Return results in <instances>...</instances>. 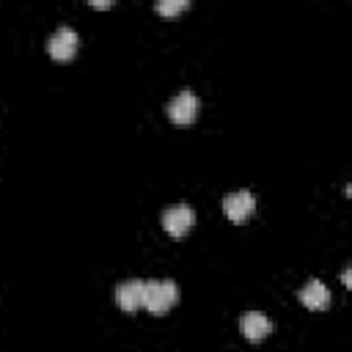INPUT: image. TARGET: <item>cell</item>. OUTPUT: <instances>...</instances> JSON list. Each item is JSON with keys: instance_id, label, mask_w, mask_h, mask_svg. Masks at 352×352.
Instances as JSON below:
<instances>
[{"instance_id": "obj_1", "label": "cell", "mask_w": 352, "mask_h": 352, "mask_svg": "<svg viewBox=\"0 0 352 352\" xmlns=\"http://www.w3.org/2000/svg\"><path fill=\"white\" fill-rule=\"evenodd\" d=\"M179 300V286L168 278L162 280H146V292H143V308H148L151 314H165L176 305Z\"/></svg>"}, {"instance_id": "obj_2", "label": "cell", "mask_w": 352, "mask_h": 352, "mask_svg": "<svg viewBox=\"0 0 352 352\" xmlns=\"http://www.w3.org/2000/svg\"><path fill=\"white\" fill-rule=\"evenodd\" d=\"M192 223H195V212L187 204H173L162 212V228L170 236H184L192 228Z\"/></svg>"}, {"instance_id": "obj_3", "label": "cell", "mask_w": 352, "mask_h": 352, "mask_svg": "<svg viewBox=\"0 0 352 352\" xmlns=\"http://www.w3.org/2000/svg\"><path fill=\"white\" fill-rule=\"evenodd\" d=\"M253 209H256V198L250 190H234L223 198V212L231 223H245Z\"/></svg>"}, {"instance_id": "obj_4", "label": "cell", "mask_w": 352, "mask_h": 352, "mask_svg": "<svg viewBox=\"0 0 352 352\" xmlns=\"http://www.w3.org/2000/svg\"><path fill=\"white\" fill-rule=\"evenodd\" d=\"M168 116H170L173 124H192L195 116H198V96H195L190 88L179 91V94L168 102Z\"/></svg>"}, {"instance_id": "obj_5", "label": "cell", "mask_w": 352, "mask_h": 352, "mask_svg": "<svg viewBox=\"0 0 352 352\" xmlns=\"http://www.w3.org/2000/svg\"><path fill=\"white\" fill-rule=\"evenodd\" d=\"M77 30L74 28H69V25H60L52 36H50V41H47V50H50V55L55 58V60H69L74 52H77Z\"/></svg>"}, {"instance_id": "obj_6", "label": "cell", "mask_w": 352, "mask_h": 352, "mask_svg": "<svg viewBox=\"0 0 352 352\" xmlns=\"http://www.w3.org/2000/svg\"><path fill=\"white\" fill-rule=\"evenodd\" d=\"M143 292H146V280H140V278L121 280V283L116 286V302H118L124 311L135 314L138 308H143Z\"/></svg>"}, {"instance_id": "obj_7", "label": "cell", "mask_w": 352, "mask_h": 352, "mask_svg": "<svg viewBox=\"0 0 352 352\" xmlns=\"http://www.w3.org/2000/svg\"><path fill=\"white\" fill-rule=\"evenodd\" d=\"M239 327H242V336H245L248 341H261L264 336H270L272 322H270V316H264L261 311H248V314H242Z\"/></svg>"}, {"instance_id": "obj_8", "label": "cell", "mask_w": 352, "mask_h": 352, "mask_svg": "<svg viewBox=\"0 0 352 352\" xmlns=\"http://www.w3.org/2000/svg\"><path fill=\"white\" fill-rule=\"evenodd\" d=\"M300 300H302L305 308H311V311H322V308L330 305V289H327L319 278H311V280L300 289Z\"/></svg>"}, {"instance_id": "obj_9", "label": "cell", "mask_w": 352, "mask_h": 352, "mask_svg": "<svg viewBox=\"0 0 352 352\" xmlns=\"http://www.w3.org/2000/svg\"><path fill=\"white\" fill-rule=\"evenodd\" d=\"M154 8L160 14H179L182 8H187V0H160Z\"/></svg>"}]
</instances>
